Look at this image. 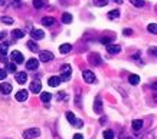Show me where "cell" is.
Listing matches in <instances>:
<instances>
[{"mask_svg":"<svg viewBox=\"0 0 157 139\" xmlns=\"http://www.w3.org/2000/svg\"><path fill=\"white\" fill-rule=\"evenodd\" d=\"M39 135H40V130L38 128H30V129H26L23 132V138L25 139H35L38 138Z\"/></svg>","mask_w":157,"mask_h":139,"instance_id":"6da1fadb","label":"cell"},{"mask_svg":"<svg viewBox=\"0 0 157 139\" xmlns=\"http://www.w3.org/2000/svg\"><path fill=\"white\" fill-rule=\"evenodd\" d=\"M71 73H72V69L69 65H63L61 69V79L62 80H69L71 79Z\"/></svg>","mask_w":157,"mask_h":139,"instance_id":"7a4b0ae2","label":"cell"},{"mask_svg":"<svg viewBox=\"0 0 157 139\" xmlns=\"http://www.w3.org/2000/svg\"><path fill=\"white\" fill-rule=\"evenodd\" d=\"M53 59V53L52 52H48V50H43V52L39 53V60L43 63H48L51 62Z\"/></svg>","mask_w":157,"mask_h":139,"instance_id":"3957f363","label":"cell"},{"mask_svg":"<svg viewBox=\"0 0 157 139\" xmlns=\"http://www.w3.org/2000/svg\"><path fill=\"white\" fill-rule=\"evenodd\" d=\"M29 91L32 92V93H39V92L42 91V83H40V80L35 79V80L30 83V87H29Z\"/></svg>","mask_w":157,"mask_h":139,"instance_id":"277c9868","label":"cell"},{"mask_svg":"<svg viewBox=\"0 0 157 139\" xmlns=\"http://www.w3.org/2000/svg\"><path fill=\"white\" fill-rule=\"evenodd\" d=\"M10 58H12V60H13L14 63H17V65H20V63H23V55L19 52V50H13L12 52V55H10Z\"/></svg>","mask_w":157,"mask_h":139,"instance_id":"5b68a950","label":"cell"},{"mask_svg":"<svg viewBox=\"0 0 157 139\" xmlns=\"http://www.w3.org/2000/svg\"><path fill=\"white\" fill-rule=\"evenodd\" d=\"M82 77H84V80L86 83H94L95 82V75L91 72V70H84L82 72Z\"/></svg>","mask_w":157,"mask_h":139,"instance_id":"8992f818","label":"cell"},{"mask_svg":"<svg viewBox=\"0 0 157 139\" xmlns=\"http://www.w3.org/2000/svg\"><path fill=\"white\" fill-rule=\"evenodd\" d=\"M88 60H90V63L91 65H101V62H102V60H101V56L100 55H98V53H91L90 56H88Z\"/></svg>","mask_w":157,"mask_h":139,"instance_id":"52a82bcc","label":"cell"},{"mask_svg":"<svg viewBox=\"0 0 157 139\" xmlns=\"http://www.w3.org/2000/svg\"><path fill=\"white\" fill-rule=\"evenodd\" d=\"M26 67H28L29 70H36L39 67V60H36V59H29L28 62H26Z\"/></svg>","mask_w":157,"mask_h":139,"instance_id":"ba28073f","label":"cell"},{"mask_svg":"<svg viewBox=\"0 0 157 139\" xmlns=\"http://www.w3.org/2000/svg\"><path fill=\"white\" fill-rule=\"evenodd\" d=\"M61 77H58V76H51L48 79V85L51 87H56V86H59V83H61Z\"/></svg>","mask_w":157,"mask_h":139,"instance_id":"9c48e42d","label":"cell"},{"mask_svg":"<svg viewBox=\"0 0 157 139\" xmlns=\"http://www.w3.org/2000/svg\"><path fill=\"white\" fill-rule=\"evenodd\" d=\"M0 92H2L3 95H9L10 92H12V85H10V83L3 82V83L0 85Z\"/></svg>","mask_w":157,"mask_h":139,"instance_id":"30bf717a","label":"cell"},{"mask_svg":"<svg viewBox=\"0 0 157 139\" xmlns=\"http://www.w3.org/2000/svg\"><path fill=\"white\" fill-rule=\"evenodd\" d=\"M107 50H108V53H111V55H117V53L121 52V48H120V45H108L107 46Z\"/></svg>","mask_w":157,"mask_h":139,"instance_id":"8fae6325","label":"cell"},{"mask_svg":"<svg viewBox=\"0 0 157 139\" xmlns=\"http://www.w3.org/2000/svg\"><path fill=\"white\" fill-rule=\"evenodd\" d=\"M16 80H17V83L23 85L25 82L28 80V75L25 72H16Z\"/></svg>","mask_w":157,"mask_h":139,"instance_id":"7c38bea8","label":"cell"},{"mask_svg":"<svg viewBox=\"0 0 157 139\" xmlns=\"http://www.w3.org/2000/svg\"><path fill=\"white\" fill-rule=\"evenodd\" d=\"M14 98H16V101L17 102H25L26 99H28V92L26 91H19L17 93H16Z\"/></svg>","mask_w":157,"mask_h":139,"instance_id":"4fadbf2b","label":"cell"},{"mask_svg":"<svg viewBox=\"0 0 157 139\" xmlns=\"http://www.w3.org/2000/svg\"><path fill=\"white\" fill-rule=\"evenodd\" d=\"M32 37L35 39V40H40V39L45 37V33H43V30H39V29H35L32 30Z\"/></svg>","mask_w":157,"mask_h":139,"instance_id":"5bb4252c","label":"cell"},{"mask_svg":"<svg viewBox=\"0 0 157 139\" xmlns=\"http://www.w3.org/2000/svg\"><path fill=\"white\" fill-rule=\"evenodd\" d=\"M94 110H95L97 113H102V101H101L100 96L95 99V103H94Z\"/></svg>","mask_w":157,"mask_h":139,"instance_id":"9a60e30c","label":"cell"},{"mask_svg":"<svg viewBox=\"0 0 157 139\" xmlns=\"http://www.w3.org/2000/svg\"><path fill=\"white\" fill-rule=\"evenodd\" d=\"M143 120L141 119H134L133 122H131V128H133L134 130H140L141 128H143Z\"/></svg>","mask_w":157,"mask_h":139,"instance_id":"2e32d148","label":"cell"},{"mask_svg":"<svg viewBox=\"0 0 157 139\" xmlns=\"http://www.w3.org/2000/svg\"><path fill=\"white\" fill-rule=\"evenodd\" d=\"M71 50H72V45H69V43H63L59 46V52L61 53H68V52H71Z\"/></svg>","mask_w":157,"mask_h":139,"instance_id":"e0dca14e","label":"cell"},{"mask_svg":"<svg viewBox=\"0 0 157 139\" xmlns=\"http://www.w3.org/2000/svg\"><path fill=\"white\" fill-rule=\"evenodd\" d=\"M53 23H55V19H53V17H43V19H42V24H43V26H48V27H51V26H53Z\"/></svg>","mask_w":157,"mask_h":139,"instance_id":"ac0fdd59","label":"cell"},{"mask_svg":"<svg viewBox=\"0 0 157 139\" xmlns=\"http://www.w3.org/2000/svg\"><path fill=\"white\" fill-rule=\"evenodd\" d=\"M128 82L131 83V85H134V86H136V85H138V83H140V76H138V75H130V76H128Z\"/></svg>","mask_w":157,"mask_h":139,"instance_id":"d6986e66","label":"cell"},{"mask_svg":"<svg viewBox=\"0 0 157 139\" xmlns=\"http://www.w3.org/2000/svg\"><path fill=\"white\" fill-rule=\"evenodd\" d=\"M51 99H52V95H51L49 92H43L42 95H40V101H42L43 103H48Z\"/></svg>","mask_w":157,"mask_h":139,"instance_id":"ffe728a7","label":"cell"},{"mask_svg":"<svg viewBox=\"0 0 157 139\" xmlns=\"http://www.w3.org/2000/svg\"><path fill=\"white\" fill-rule=\"evenodd\" d=\"M12 36H13V39H22L25 36V32L20 29H16L12 32Z\"/></svg>","mask_w":157,"mask_h":139,"instance_id":"44dd1931","label":"cell"},{"mask_svg":"<svg viewBox=\"0 0 157 139\" xmlns=\"http://www.w3.org/2000/svg\"><path fill=\"white\" fill-rule=\"evenodd\" d=\"M28 49H29V50H32V52H38L39 46L35 43V40H29V42H28Z\"/></svg>","mask_w":157,"mask_h":139,"instance_id":"7402d4cb","label":"cell"},{"mask_svg":"<svg viewBox=\"0 0 157 139\" xmlns=\"http://www.w3.org/2000/svg\"><path fill=\"white\" fill-rule=\"evenodd\" d=\"M67 119L69 120V122H71V123L74 125V126H75V125H76V122H78V119H76V118H75V115H74L72 112H67Z\"/></svg>","mask_w":157,"mask_h":139,"instance_id":"603a6c76","label":"cell"},{"mask_svg":"<svg viewBox=\"0 0 157 139\" xmlns=\"http://www.w3.org/2000/svg\"><path fill=\"white\" fill-rule=\"evenodd\" d=\"M71 22H72V16L69 15V13H63V15H62V23L69 24Z\"/></svg>","mask_w":157,"mask_h":139,"instance_id":"cb8c5ba5","label":"cell"},{"mask_svg":"<svg viewBox=\"0 0 157 139\" xmlns=\"http://www.w3.org/2000/svg\"><path fill=\"white\" fill-rule=\"evenodd\" d=\"M147 30L151 34H157V23H150L147 26Z\"/></svg>","mask_w":157,"mask_h":139,"instance_id":"d4e9b609","label":"cell"},{"mask_svg":"<svg viewBox=\"0 0 157 139\" xmlns=\"http://www.w3.org/2000/svg\"><path fill=\"white\" fill-rule=\"evenodd\" d=\"M0 22H3L5 24H13L14 23V20L12 19V17H7V16H2V17H0Z\"/></svg>","mask_w":157,"mask_h":139,"instance_id":"484cf974","label":"cell"},{"mask_svg":"<svg viewBox=\"0 0 157 139\" xmlns=\"http://www.w3.org/2000/svg\"><path fill=\"white\" fill-rule=\"evenodd\" d=\"M130 3H131V5H134L136 7H143L146 2H144V0H130Z\"/></svg>","mask_w":157,"mask_h":139,"instance_id":"4316f807","label":"cell"},{"mask_svg":"<svg viewBox=\"0 0 157 139\" xmlns=\"http://www.w3.org/2000/svg\"><path fill=\"white\" fill-rule=\"evenodd\" d=\"M104 139H114V132L111 129L104 130Z\"/></svg>","mask_w":157,"mask_h":139,"instance_id":"83f0119b","label":"cell"},{"mask_svg":"<svg viewBox=\"0 0 157 139\" xmlns=\"http://www.w3.org/2000/svg\"><path fill=\"white\" fill-rule=\"evenodd\" d=\"M120 16V10H111L108 13V19H117Z\"/></svg>","mask_w":157,"mask_h":139,"instance_id":"f1b7e54d","label":"cell"},{"mask_svg":"<svg viewBox=\"0 0 157 139\" xmlns=\"http://www.w3.org/2000/svg\"><path fill=\"white\" fill-rule=\"evenodd\" d=\"M7 48H9V45L6 43V42L0 43V55H6V52H7Z\"/></svg>","mask_w":157,"mask_h":139,"instance_id":"f546056e","label":"cell"},{"mask_svg":"<svg viewBox=\"0 0 157 139\" xmlns=\"http://www.w3.org/2000/svg\"><path fill=\"white\" fill-rule=\"evenodd\" d=\"M94 5L98 6V7H102V6L108 5V0H94Z\"/></svg>","mask_w":157,"mask_h":139,"instance_id":"4dcf8cb0","label":"cell"},{"mask_svg":"<svg viewBox=\"0 0 157 139\" xmlns=\"http://www.w3.org/2000/svg\"><path fill=\"white\" fill-rule=\"evenodd\" d=\"M16 65L17 63H7V72H12V73H16Z\"/></svg>","mask_w":157,"mask_h":139,"instance_id":"1f68e13d","label":"cell"},{"mask_svg":"<svg viewBox=\"0 0 157 139\" xmlns=\"http://www.w3.org/2000/svg\"><path fill=\"white\" fill-rule=\"evenodd\" d=\"M33 6L36 9H42L43 7V2L42 0H33Z\"/></svg>","mask_w":157,"mask_h":139,"instance_id":"d6a6232c","label":"cell"},{"mask_svg":"<svg viewBox=\"0 0 157 139\" xmlns=\"http://www.w3.org/2000/svg\"><path fill=\"white\" fill-rule=\"evenodd\" d=\"M111 40H113L111 37H101V43L108 46V45H111Z\"/></svg>","mask_w":157,"mask_h":139,"instance_id":"836d02e7","label":"cell"},{"mask_svg":"<svg viewBox=\"0 0 157 139\" xmlns=\"http://www.w3.org/2000/svg\"><path fill=\"white\" fill-rule=\"evenodd\" d=\"M6 76H7V70L0 67V80H2V79H6Z\"/></svg>","mask_w":157,"mask_h":139,"instance_id":"e575fe53","label":"cell"},{"mask_svg":"<svg viewBox=\"0 0 157 139\" xmlns=\"http://www.w3.org/2000/svg\"><path fill=\"white\" fill-rule=\"evenodd\" d=\"M148 53L153 55V56H157V48H150L148 49Z\"/></svg>","mask_w":157,"mask_h":139,"instance_id":"d590c367","label":"cell"},{"mask_svg":"<svg viewBox=\"0 0 157 139\" xmlns=\"http://www.w3.org/2000/svg\"><path fill=\"white\" fill-rule=\"evenodd\" d=\"M125 36H130V34H133V30L131 29H124V32H123Z\"/></svg>","mask_w":157,"mask_h":139,"instance_id":"8d00e7d4","label":"cell"},{"mask_svg":"<svg viewBox=\"0 0 157 139\" xmlns=\"http://www.w3.org/2000/svg\"><path fill=\"white\" fill-rule=\"evenodd\" d=\"M0 60L3 63H7V56L6 55H0Z\"/></svg>","mask_w":157,"mask_h":139,"instance_id":"74e56055","label":"cell"},{"mask_svg":"<svg viewBox=\"0 0 157 139\" xmlns=\"http://www.w3.org/2000/svg\"><path fill=\"white\" fill-rule=\"evenodd\" d=\"M12 2H13V6H16V7L22 3V0H12Z\"/></svg>","mask_w":157,"mask_h":139,"instance_id":"f35d334b","label":"cell"},{"mask_svg":"<svg viewBox=\"0 0 157 139\" xmlns=\"http://www.w3.org/2000/svg\"><path fill=\"white\" fill-rule=\"evenodd\" d=\"M74 139H84V136L81 134H76V135H74Z\"/></svg>","mask_w":157,"mask_h":139,"instance_id":"ab89813d","label":"cell"},{"mask_svg":"<svg viewBox=\"0 0 157 139\" xmlns=\"http://www.w3.org/2000/svg\"><path fill=\"white\" fill-rule=\"evenodd\" d=\"M6 33H7V32H2V33H0V39H5L6 37Z\"/></svg>","mask_w":157,"mask_h":139,"instance_id":"60d3db41","label":"cell"},{"mask_svg":"<svg viewBox=\"0 0 157 139\" xmlns=\"http://www.w3.org/2000/svg\"><path fill=\"white\" fill-rule=\"evenodd\" d=\"M6 3H7V0H0V6H6Z\"/></svg>","mask_w":157,"mask_h":139,"instance_id":"b9f144b4","label":"cell"},{"mask_svg":"<svg viewBox=\"0 0 157 139\" xmlns=\"http://www.w3.org/2000/svg\"><path fill=\"white\" fill-rule=\"evenodd\" d=\"M62 98H65V95H63V93H59V95H58V99H62Z\"/></svg>","mask_w":157,"mask_h":139,"instance_id":"7bdbcfd3","label":"cell"},{"mask_svg":"<svg viewBox=\"0 0 157 139\" xmlns=\"http://www.w3.org/2000/svg\"><path fill=\"white\" fill-rule=\"evenodd\" d=\"M151 87H153V89H154V91H157V83H153V85H151Z\"/></svg>","mask_w":157,"mask_h":139,"instance_id":"ee69618b","label":"cell"},{"mask_svg":"<svg viewBox=\"0 0 157 139\" xmlns=\"http://www.w3.org/2000/svg\"><path fill=\"white\" fill-rule=\"evenodd\" d=\"M113 2H115V3H120V5L123 3V0H113Z\"/></svg>","mask_w":157,"mask_h":139,"instance_id":"f6af8a7d","label":"cell"},{"mask_svg":"<svg viewBox=\"0 0 157 139\" xmlns=\"http://www.w3.org/2000/svg\"><path fill=\"white\" fill-rule=\"evenodd\" d=\"M5 139H10V138H5Z\"/></svg>","mask_w":157,"mask_h":139,"instance_id":"bcb514c9","label":"cell"}]
</instances>
